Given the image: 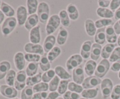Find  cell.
<instances>
[{
  "label": "cell",
  "mask_w": 120,
  "mask_h": 99,
  "mask_svg": "<svg viewBox=\"0 0 120 99\" xmlns=\"http://www.w3.org/2000/svg\"><path fill=\"white\" fill-rule=\"evenodd\" d=\"M17 23V20L15 17H10L6 19L1 27L2 34L4 36H7L11 33L16 27Z\"/></svg>",
  "instance_id": "cell-1"
},
{
  "label": "cell",
  "mask_w": 120,
  "mask_h": 99,
  "mask_svg": "<svg viewBox=\"0 0 120 99\" xmlns=\"http://www.w3.org/2000/svg\"><path fill=\"white\" fill-rule=\"evenodd\" d=\"M60 24V19L59 16L56 14L52 15L49 18L46 26V33L47 34L51 35L56 31Z\"/></svg>",
  "instance_id": "cell-2"
},
{
  "label": "cell",
  "mask_w": 120,
  "mask_h": 99,
  "mask_svg": "<svg viewBox=\"0 0 120 99\" xmlns=\"http://www.w3.org/2000/svg\"><path fill=\"white\" fill-rule=\"evenodd\" d=\"M37 13L40 22L43 24L46 23L49 17V5L46 2H41L38 5Z\"/></svg>",
  "instance_id": "cell-3"
},
{
  "label": "cell",
  "mask_w": 120,
  "mask_h": 99,
  "mask_svg": "<svg viewBox=\"0 0 120 99\" xmlns=\"http://www.w3.org/2000/svg\"><path fill=\"white\" fill-rule=\"evenodd\" d=\"M110 68V61L108 59H103L97 66L94 72L95 76L100 79L103 78L109 71Z\"/></svg>",
  "instance_id": "cell-4"
},
{
  "label": "cell",
  "mask_w": 120,
  "mask_h": 99,
  "mask_svg": "<svg viewBox=\"0 0 120 99\" xmlns=\"http://www.w3.org/2000/svg\"><path fill=\"white\" fill-rule=\"evenodd\" d=\"M114 88L113 83L109 78H105L101 83V90L104 99H107L111 96Z\"/></svg>",
  "instance_id": "cell-5"
},
{
  "label": "cell",
  "mask_w": 120,
  "mask_h": 99,
  "mask_svg": "<svg viewBox=\"0 0 120 99\" xmlns=\"http://www.w3.org/2000/svg\"><path fill=\"white\" fill-rule=\"evenodd\" d=\"M26 73L23 70L18 71L16 73L14 87L17 90H22L26 85Z\"/></svg>",
  "instance_id": "cell-6"
},
{
  "label": "cell",
  "mask_w": 120,
  "mask_h": 99,
  "mask_svg": "<svg viewBox=\"0 0 120 99\" xmlns=\"http://www.w3.org/2000/svg\"><path fill=\"white\" fill-rule=\"evenodd\" d=\"M83 58L79 54H74L69 57L66 62V68L68 71L73 70L76 68L80 66L83 62Z\"/></svg>",
  "instance_id": "cell-7"
},
{
  "label": "cell",
  "mask_w": 120,
  "mask_h": 99,
  "mask_svg": "<svg viewBox=\"0 0 120 99\" xmlns=\"http://www.w3.org/2000/svg\"><path fill=\"white\" fill-rule=\"evenodd\" d=\"M24 50L26 53L35 54L40 55H44V50L41 44L28 43L25 45Z\"/></svg>",
  "instance_id": "cell-8"
},
{
  "label": "cell",
  "mask_w": 120,
  "mask_h": 99,
  "mask_svg": "<svg viewBox=\"0 0 120 99\" xmlns=\"http://www.w3.org/2000/svg\"><path fill=\"white\" fill-rule=\"evenodd\" d=\"M101 82L102 80L100 78L96 76H91L84 79L82 86L84 89H94V87L101 84Z\"/></svg>",
  "instance_id": "cell-9"
},
{
  "label": "cell",
  "mask_w": 120,
  "mask_h": 99,
  "mask_svg": "<svg viewBox=\"0 0 120 99\" xmlns=\"http://www.w3.org/2000/svg\"><path fill=\"white\" fill-rule=\"evenodd\" d=\"M1 93L3 96L8 99H14L18 95L17 90L12 86L2 85L1 86Z\"/></svg>",
  "instance_id": "cell-10"
},
{
  "label": "cell",
  "mask_w": 120,
  "mask_h": 99,
  "mask_svg": "<svg viewBox=\"0 0 120 99\" xmlns=\"http://www.w3.org/2000/svg\"><path fill=\"white\" fill-rule=\"evenodd\" d=\"M28 18L27 9L24 6H19L16 10V20L19 26L25 24Z\"/></svg>",
  "instance_id": "cell-11"
},
{
  "label": "cell",
  "mask_w": 120,
  "mask_h": 99,
  "mask_svg": "<svg viewBox=\"0 0 120 99\" xmlns=\"http://www.w3.org/2000/svg\"><path fill=\"white\" fill-rule=\"evenodd\" d=\"M72 78L74 82L80 85L83 83L84 81V70L82 66L80 65L78 67L76 68L73 70Z\"/></svg>",
  "instance_id": "cell-12"
},
{
  "label": "cell",
  "mask_w": 120,
  "mask_h": 99,
  "mask_svg": "<svg viewBox=\"0 0 120 99\" xmlns=\"http://www.w3.org/2000/svg\"><path fill=\"white\" fill-rule=\"evenodd\" d=\"M14 64L16 68L19 71H22L25 66V54L22 52H18L14 55Z\"/></svg>",
  "instance_id": "cell-13"
},
{
  "label": "cell",
  "mask_w": 120,
  "mask_h": 99,
  "mask_svg": "<svg viewBox=\"0 0 120 99\" xmlns=\"http://www.w3.org/2000/svg\"><path fill=\"white\" fill-rule=\"evenodd\" d=\"M29 40L30 43L33 44H39L41 42L40 26H36L30 30L29 33Z\"/></svg>",
  "instance_id": "cell-14"
},
{
  "label": "cell",
  "mask_w": 120,
  "mask_h": 99,
  "mask_svg": "<svg viewBox=\"0 0 120 99\" xmlns=\"http://www.w3.org/2000/svg\"><path fill=\"white\" fill-rule=\"evenodd\" d=\"M92 45V41L90 40L86 41L83 43L80 51V55L82 58L85 59L89 58L91 54Z\"/></svg>",
  "instance_id": "cell-15"
},
{
  "label": "cell",
  "mask_w": 120,
  "mask_h": 99,
  "mask_svg": "<svg viewBox=\"0 0 120 99\" xmlns=\"http://www.w3.org/2000/svg\"><path fill=\"white\" fill-rule=\"evenodd\" d=\"M39 17L37 14H35L29 15L27 18L26 21L25 23V27L27 30H30L36 26L39 22Z\"/></svg>",
  "instance_id": "cell-16"
},
{
  "label": "cell",
  "mask_w": 120,
  "mask_h": 99,
  "mask_svg": "<svg viewBox=\"0 0 120 99\" xmlns=\"http://www.w3.org/2000/svg\"><path fill=\"white\" fill-rule=\"evenodd\" d=\"M56 43V38L53 35H49L45 38L43 43V50L46 53L49 52L54 47Z\"/></svg>",
  "instance_id": "cell-17"
},
{
  "label": "cell",
  "mask_w": 120,
  "mask_h": 99,
  "mask_svg": "<svg viewBox=\"0 0 120 99\" xmlns=\"http://www.w3.org/2000/svg\"><path fill=\"white\" fill-rule=\"evenodd\" d=\"M84 26H85L86 31L89 36L91 37L95 36L97 32V27L95 25V22L93 20L90 19H87L86 20Z\"/></svg>",
  "instance_id": "cell-18"
},
{
  "label": "cell",
  "mask_w": 120,
  "mask_h": 99,
  "mask_svg": "<svg viewBox=\"0 0 120 99\" xmlns=\"http://www.w3.org/2000/svg\"><path fill=\"white\" fill-rule=\"evenodd\" d=\"M105 36L106 40L109 43L114 44L117 41V34L112 26H109L105 28Z\"/></svg>",
  "instance_id": "cell-19"
},
{
  "label": "cell",
  "mask_w": 120,
  "mask_h": 99,
  "mask_svg": "<svg viewBox=\"0 0 120 99\" xmlns=\"http://www.w3.org/2000/svg\"><path fill=\"white\" fill-rule=\"evenodd\" d=\"M66 11L68 12L70 19L73 20H76L79 18V13L77 7L73 3H69L66 8Z\"/></svg>",
  "instance_id": "cell-20"
},
{
  "label": "cell",
  "mask_w": 120,
  "mask_h": 99,
  "mask_svg": "<svg viewBox=\"0 0 120 99\" xmlns=\"http://www.w3.org/2000/svg\"><path fill=\"white\" fill-rule=\"evenodd\" d=\"M101 45L97 43H93L91 47V54H90V57L92 60L94 61L98 60L101 54Z\"/></svg>",
  "instance_id": "cell-21"
},
{
  "label": "cell",
  "mask_w": 120,
  "mask_h": 99,
  "mask_svg": "<svg viewBox=\"0 0 120 99\" xmlns=\"http://www.w3.org/2000/svg\"><path fill=\"white\" fill-rule=\"evenodd\" d=\"M94 40L96 43L101 45L105 43L106 41V36H105V28H100L97 30L96 34L94 36Z\"/></svg>",
  "instance_id": "cell-22"
},
{
  "label": "cell",
  "mask_w": 120,
  "mask_h": 99,
  "mask_svg": "<svg viewBox=\"0 0 120 99\" xmlns=\"http://www.w3.org/2000/svg\"><path fill=\"white\" fill-rule=\"evenodd\" d=\"M55 72L57 76L62 79V80H68L71 78V75L63 67L60 65H57L55 67Z\"/></svg>",
  "instance_id": "cell-23"
},
{
  "label": "cell",
  "mask_w": 120,
  "mask_h": 99,
  "mask_svg": "<svg viewBox=\"0 0 120 99\" xmlns=\"http://www.w3.org/2000/svg\"><path fill=\"white\" fill-rule=\"evenodd\" d=\"M97 63L96 61L92 60H89L85 64L84 66V71L87 75L89 76H93V73H94L96 69L97 68Z\"/></svg>",
  "instance_id": "cell-24"
},
{
  "label": "cell",
  "mask_w": 120,
  "mask_h": 99,
  "mask_svg": "<svg viewBox=\"0 0 120 99\" xmlns=\"http://www.w3.org/2000/svg\"><path fill=\"white\" fill-rule=\"evenodd\" d=\"M68 37V31L65 28L61 27L57 36V43L59 45H63L66 42Z\"/></svg>",
  "instance_id": "cell-25"
},
{
  "label": "cell",
  "mask_w": 120,
  "mask_h": 99,
  "mask_svg": "<svg viewBox=\"0 0 120 99\" xmlns=\"http://www.w3.org/2000/svg\"><path fill=\"white\" fill-rule=\"evenodd\" d=\"M0 9L2 13L4 14V15L8 17H14L15 14V12L14 8L5 2H2Z\"/></svg>",
  "instance_id": "cell-26"
},
{
  "label": "cell",
  "mask_w": 120,
  "mask_h": 99,
  "mask_svg": "<svg viewBox=\"0 0 120 99\" xmlns=\"http://www.w3.org/2000/svg\"><path fill=\"white\" fill-rule=\"evenodd\" d=\"M115 47H116V45L114 44H111V43H109V44L105 45L101 51V56L102 58L103 59H106L110 58L112 51L115 49Z\"/></svg>",
  "instance_id": "cell-27"
},
{
  "label": "cell",
  "mask_w": 120,
  "mask_h": 99,
  "mask_svg": "<svg viewBox=\"0 0 120 99\" xmlns=\"http://www.w3.org/2000/svg\"><path fill=\"white\" fill-rule=\"evenodd\" d=\"M96 13L98 16L104 19H111L114 16L113 12L108 8H98L96 10Z\"/></svg>",
  "instance_id": "cell-28"
},
{
  "label": "cell",
  "mask_w": 120,
  "mask_h": 99,
  "mask_svg": "<svg viewBox=\"0 0 120 99\" xmlns=\"http://www.w3.org/2000/svg\"><path fill=\"white\" fill-rule=\"evenodd\" d=\"M11 68V64L7 61H4L0 62V80L6 76Z\"/></svg>",
  "instance_id": "cell-29"
},
{
  "label": "cell",
  "mask_w": 120,
  "mask_h": 99,
  "mask_svg": "<svg viewBox=\"0 0 120 99\" xmlns=\"http://www.w3.org/2000/svg\"><path fill=\"white\" fill-rule=\"evenodd\" d=\"M98 89H84L82 93V96L83 98L86 99H92L96 97L98 94Z\"/></svg>",
  "instance_id": "cell-30"
},
{
  "label": "cell",
  "mask_w": 120,
  "mask_h": 99,
  "mask_svg": "<svg viewBox=\"0 0 120 99\" xmlns=\"http://www.w3.org/2000/svg\"><path fill=\"white\" fill-rule=\"evenodd\" d=\"M39 64L38 62H29L26 68V73L28 77L33 76L36 75L38 69Z\"/></svg>",
  "instance_id": "cell-31"
},
{
  "label": "cell",
  "mask_w": 120,
  "mask_h": 99,
  "mask_svg": "<svg viewBox=\"0 0 120 99\" xmlns=\"http://www.w3.org/2000/svg\"><path fill=\"white\" fill-rule=\"evenodd\" d=\"M42 80V73L39 72L33 76L28 77L26 79V85L28 86H32L37 85Z\"/></svg>",
  "instance_id": "cell-32"
},
{
  "label": "cell",
  "mask_w": 120,
  "mask_h": 99,
  "mask_svg": "<svg viewBox=\"0 0 120 99\" xmlns=\"http://www.w3.org/2000/svg\"><path fill=\"white\" fill-rule=\"evenodd\" d=\"M38 1L36 0H28L26 1V6L28 8V14L30 15L35 14L38 8Z\"/></svg>",
  "instance_id": "cell-33"
},
{
  "label": "cell",
  "mask_w": 120,
  "mask_h": 99,
  "mask_svg": "<svg viewBox=\"0 0 120 99\" xmlns=\"http://www.w3.org/2000/svg\"><path fill=\"white\" fill-rule=\"evenodd\" d=\"M39 65L41 70L45 72L50 70V66H51L50 62L48 59L47 56L45 55H43L41 57V59L39 61Z\"/></svg>",
  "instance_id": "cell-34"
},
{
  "label": "cell",
  "mask_w": 120,
  "mask_h": 99,
  "mask_svg": "<svg viewBox=\"0 0 120 99\" xmlns=\"http://www.w3.org/2000/svg\"><path fill=\"white\" fill-rule=\"evenodd\" d=\"M59 16L60 19V23H62L63 26L69 27L70 26V17L68 15L66 10L63 9V10H60L59 12Z\"/></svg>",
  "instance_id": "cell-35"
},
{
  "label": "cell",
  "mask_w": 120,
  "mask_h": 99,
  "mask_svg": "<svg viewBox=\"0 0 120 99\" xmlns=\"http://www.w3.org/2000/svg\"><path fill=\"white\" fill-rule=\"evenodd\" d=\"M62 52L61 49L59 47L56 46L54 47L49 52H48V55H47V57H48V59L50 62H53L56 58L60 55V54Z\"/></svg>",
  "instance_id": "cell-36"
},
{
  "label": "cell",
  "mask_w": 120,
  "mask_h": 99,
  "mask_svg": "<svg viewBox=\"0 0 120 99\" xmlns=\"http://www.w3.org/2000/svg\"><path fill=\"white\" fill-rule=\"evenodd\" d=\"M113 24V21L111 19L101 18L97 20L95 22V25L96 27L98 29L105 27H107L109 26H111V24Z\"/></svg>",
  "instance_id": "cell-37"
},
{
  "label": "cell",
  "mask_w": 120,
  "mask_h": 99,
  "mask_svg": "<svg viewBox=\"0 0 120 99\" xmlns=\"http://www.w3.org/2000/svg\"><path fill=\"white\" fill-rule=\"evenodd\" d=\"M34 96L33 87L31 86H26L22 90L21 94V99H32Z\"/></svg>",
  "instance_id": "cell-38"
},
{
  "label": "cell",
  "mask_w": 120,
  "mask_h": 99,
  "mask_svg": "<svg viewBox=\"0 0 120 99\" xmlns=\"http://www.w3.org/2000/svg\"><path fill=\"white\" fill-rule=\"evenodd\" d=\"M16 72L14 70L10 69L5 76V82L9 86H14L16 78Z\"/></svg>",
  "instance_id": "cell-39"
},
{
  "label": "cell",
  "mask_w": 120,
  "mask_h": 99,
  "mask_svg": "<svg viewBox=\"0 0 120 99\" xmlns=\"http://www.w3.org/2000/svg\"><path fill=\"white\" fill-rule=\"evenodd\" d=\"M49 90V84L45 82H40L33 87L34 93L46 92Z\"/></svg>",
  "instance_id": "cell-40"
},
{
  "label": "cell",
  "mask_w": 120,
  "mask_h": 99,
  "mask_svg": "<svg viewBox=\"0 0 120 99\" xmlns=\"http://www.w3.org/2000/svg\"><path fill=\"white\" fill-rule=\"evenodd\" d=\"M55 74H56V73L55 72V70H49L42 75V80L43 81V82L48 83V82H50L52 80L53 78L55 76Z\"/></svg>",
  "instance_id": "cell-41"
},
{
  "label": "cell",
  "mask_w": 120,
  "mask_h": 99,
  "mask_svg": "<svg viewBox=\"0 0 120 99\" xmlns=\"http://www.w3.org/2000/svg\"><path fill=\"white\" fill-rule=\"evenodd\" d=\"M68 89L70 92L79 94V93H82L83 91V87L80 85H79L73 82H70L68 85Z\"/></svg>",
  "instance_id": "cell-42"
},
{
  "label": "cell",
  "mask_w": 120,
  "mask_h": 99,
  "mask_svg": "<svg viewBox=\"0 0 120 99\" xmlns=\"http://www.w3.org/2000/svg\"><path fill=\"white\" fill-rule=\"evenodd\" d=\"M60 78L57 76H55L49 83V90L50 92H56L57 90L60 83Z\"/></svg>",
  "instance_id": "cell-43"
},
{
  "label": "cell",
  "mask_w": 120,
  "mask_h": 99,
  "mask_svg": "<svg viewBox=\"0 0 120 99\" xmlns=\"http://www.w3.org/2000/svg\"><path fill=\"white\" fill-rule=\"evenodd\" d=\"M69 81L68 80H62L60 82L59 85L57 88V92L59 93L60 95L64 94L67 92L68 89V85H69Z\"/></svg>",
  "instance_id": "cell-44"
},
{
  "label": "cell",
  "mask_w": 120,
  "mask_h": 99,
  "mask_svg": "<svg viewBox=\"0 0 120 99\" xmlns=\"http://www.w3.org/2000/svg\"><path fill=\"white\" fill-rule=\"evenodd\" d=\"M25 58L26 61L29 62H38L41 59V57L38 54L26 53L25 54Z\"/></svg>",
  "instance_id": "cell-45"
},
{
  "label": "cell",
  "mask_w": 120,
  "mask_h": 99,
  "mask_svg": "<svg viewBox=\"0 0 120 99\" xmlns=\"http://www.w3.org/2000/svg\"><path fill=\"white\" fill-rule=\"evenodd\" d=\"M120 59V47H116L112 51L111 56L109 58V61L111 62H115Z\"/></svg>",
  "instance_id": "cell-46"
},
{
  "label": "cell",
  "mask_w": 120,
  "mask_h": 99,
  "mask_svg": "<svg viewBox=\"0 0 120 99\" xmlns=\"http://www.w3.org/2000/svg\"><path fill=\"white\" fill-rule=\"evenodd\" d=\"M63 98L64 99H79L80 95L78 93L75 92L67 91L63 96Z\"/></svg>",
  "instance_id": "cell-47"
},
{
  "label": "cell",
  "mask_w": 120,
  "mask_h": 99,
  "mask_svg": "<svg viewBox=\"0 0 120 99\" xmlns=\"http://www.w3.org/2000/svg\"><path fill=\"white\" fill-rule=\"evenodd\" d=\"M111 99H119L120 98V85H117L114 87L111 94Z\"/></svg>",
  "instance_id": "cell-48"
},
{
  "label": "cell",
  "mask_w": 120,
  "mask_h": 99,
  "mask_svg": "<svg viewBox=\"0 0 120 99\" xmlns=\"http://www.w3.org/2000/svg\"><path fill=\"white\" fill-rule=\"evenodd\" d=\"M48 92H39L36 93L34 94L32 99H46L48 97Z\"/></svg>",
  "instance_id": "cell-49"
},
{
  "label": "cell",
  "mask_w": 120,
  "mask_h": 99,
  "mask_svg": "<svg viewBox=\"0 0 120 99\" xmlns=\"http://www.w3.org/2000/svg\"><path fill=\"white\" fill-rule=\"evenodd\" d=\"M120 6V0H112L111 1L110 5V9L112 12L116 10V9H118V7Z\"/></svg>",
  "instance_id": "cell-50"
},
{
  "label": "cell",
  "mask_w": 120,
  "mask_h": 99,
  "mask_svg": "<svg viewBox=\"0 0 120 99\" xmlns=\"http://www.w3.org/2000/svg\"><path fill=\"white\" fill-rule=\"evenodd\" d=\"M111 1L109 0H99L98 1V5L100 8H107L110 5Z\"/></svg>",
  "instance_id": "cell-51"
},
{
  "label": "cell",
  "mask_w": 120,
  "mask_h": 99,
  "mask_svg": "<svg viewBox=\"0 0 120 99\" xmlns=\"http://www.w3.org/2000/svg\"><path fill=\"white\" fill-rule=\"evenodd\" d=\"M110 69L113 72H118L120 71V59L117 61L112 64Z\"/></svg>",
  "instance_id": "cell-52"
},
{
  "label": "cell",
  "mask_w": 120,
  "mask_h": 99,
  "mask_svg": "<svg viewBox=\"0 0 120 99\" xmlns=\"http://www.w3.org/2000/svg\"><path fill=\"white\" fill-rule=\"evenodd\" d=\"M59 96V93L57 92H52L48 94V97L46 99H57Z\"/></svg>",
  "instance_id": "cell-53"
},
{
  "label": "cell",
  "mask_w": 120,
  "mask_h": 99,
  "mask_svg": "<svg viewBox=\"0 0 120 99\" xmlns=\"http://www.w3.org/2000/svg\"><path fill=\"white\" fill-rule=\"evenodd\" d=\"M116 34H120V19L118 20L113 26Z\"/></svg>",
  "instance_id": "cell-54"
},
{
  "label": "cell",
  "mask_w": 120,
  "mask_h": 99,
  "mask_svg": "<svg viewBox=\"0 0 120 99\" xmlns=\"http://www.w3.org/2000/svg\"><path fill=\"white\" fill-rule=\"evenodd\" d=\"M114 18L116 20H118L120 19V7L118 8L117 10H116L114 13Z\"/></svg>",
  "instance_id": "cell-55"
},
{
  "label": "cell",
  "mask_w": 120,
  "mask_h": 99,
  "mask_svg": "<svg viewBox=\"0 0 120 99\" xmlns=\"http://www.w3.org/2000/svg\"><path fill=\"white\" fill-rule=\"evenodd\" d=\"M5 15L4 14L2 13V12L0 10V25L2 24V23L3 22L4 20Z\"/></svg>",
  "instance_id": "cell-56"
},
{
  "label": "cell",
  "mask_w": 120,
  "mask_h": 99,
  "mask_svg": "<svg viewBox=\"0 0 120 99\" xmlns=\"http://www.w3.org/2000/svg\"><path fill=\"white\" fill-rule=\"evenodd\" d=\"M117 43H118V45L120 47V36H119L118 38V40H117Z\"/></svg>",
  "instance_id": "cell-57"
},
{
  "label": "cell",
  "mask_w": 120,
  "mask_h": 99,
  "mask_svg": "<svg viewBox=\"0 0 120 99\" xmlns=\"http://www.w3.org/2000/svg\"><path fill=\"white\" fill-rule=\"evenodd\" d=\"M118 77H119V78L120 79V71H119V73H118Z\"/></svg>",
  "instance_id": "cell-58"
},
{
  "label": "cell",
  "mask_w": 120,
  "mask_h": 99,
  "mask_svg": "<svg viewBox=\"0 0 120 99\" xmlns=\"http://www.w3.org/2000/svg\"><path fill=\"white\" fill-rule=\"evenodd\" d=\"M57 99H63V97H59V98H57Z\"/></svg>",
  "instance_id": "cell-59"
},
{
  "label": "cell",
  "mask_w": 120,
  "mask_h": 99,
  "mask_svg": "<svg viewBox=\"0 0 120 99\" xmlns=\"http://www.w3.org/2000/svg\"><path fill=\"white\" fill-rule=\"evenodd\" d=\"M1 3H2V2H1V1H0V7H1Z\"/></svg>",
  "instance_id": "cell-60"
},
{
  "label": "cell",
  "mask_w": 120,
  "mask_h": 99,
  "mask_svg": "<svg viewBox=\"0 0 120 99\" xmlns=\"http://www.w3.org/2000/svg\"><path fill=\"white\" fill-rule=\"evenodd\" d=\"M79 99H84V98H80Z\"/></svg>",
  "instance_id": "cell-61"
},
{
  "label": "cell",
  "mask_w": 120,
  "mask_h": 99,
  "mask_svg": "<svg viewBox=\"0 0 120 99\" xmlns=\"http://www.w3.org/2000/svg\"><path fill=\"white\" fill-rule=\"evenodd\" d=\"M18 99V98H14V99Z\"/></svg>",
  "instance_id": "cell-62"
},
{
  "label": "cell",
  "mask_w": 120,
  "mask_h": 99,
  "mask_svg": "<svg viewBox=\"0 0 120 99\" xmlns=\"http://www.w3.org/2000/svg\"><path fill=\"white\" fill-rule=\"evenodd\" d=\"M0 93H1V86H0Z\"/></svg>",
  "instance_id": "cell-63"
}]
</instances>
